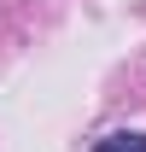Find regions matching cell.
I'll list each match as a JSON object with an SVG mask.
<instances>
[{"instance_id":"6da1fadb","label":"cell","mask_w":146,"mask_h":152,"mask_svg":"<svg viewBox=\"0 0 146 152\" xmlns=\"http://www.w3.org/2000/svg\"><path fill=\"white\" fill-rule=\"evenodd\" d=\"M93 152H146V134L140 129H117V134H105Z\"/></svg>"}]
</instances>
